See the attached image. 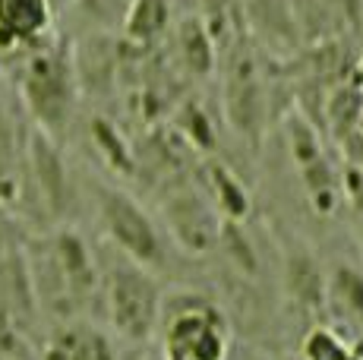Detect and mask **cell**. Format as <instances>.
<instances>
[{"instance_id":"ffe728a7","label":"cell","mask_w":363,"mask_h":360,"mask_svg":"<svg viewBox=\"0 0 363 360\" xmlns=\"http://www.w3.org/2000/svg\"><path fill=\"white\" fill-rule=\"evenodd\" d=\"M143 360H164L162 354H149V357H143Z\"/></svg>"},{"instance_id":"e0dca14e","label":"cell","mask_w":363,"mask_h":360,"mask_svg":"<svg viewBox=\"0 0 363 360\" xmlns=\"http://www.w3.org/2000/svg\"><path fill=\"white\" fill-rule=\"evenodd\" d=\"M357 140H363V101H360V111H357Z\"/></svg>"},{"instance_id":"2e32d148","label":"cell","mask_w":363,"mask_h":360,"mask_svg":"<svg viewBox=\"0 0 363 360\" xmlns=\"http://www.w3.org/2000/svg\"><path fill=\"white\" fill-rule=\"evenodd\" d=\"M234 360H294V357H281V354H265V351H256V348H243L237 351Z\"/></svg>"},{"instance_id":"8992f818","label":"cell","mask_w":363,"mask_h":360,"mask_svg":"<svg viewBox=\"0 0 363 360\" xmlns=\"http://www.w3.org/2000/svg\"><path fill=\"white\" fill-rule=\"evenodd\" d=\"M162 221L174 244L186 253H212L225 237V215L218 206L208 203V196L196 186H180L171 190L162 203Z\"/></svg>"},{"instance_id":"7a4b0ae2","label":"cell","mask_w":363,"mask_h":360,"mask_svg":"<svg viewBox=\"0 0 363 360\" xmlns=\"http://www.w3.org/2000/svg\"><path fill=\"white\" fill-rule=\"evenodd\" d=\"M19 95L41 133L57 140L73 120L76 95H79V76L67 47L45 45V41L29 47V57L19 73Z\"/></svg>"},{"instance_id":"7c38bea8","label":"cell","mask_w":363,"mask_h":360,"mask_svg":"<svg viewBox=\"0 0 363 360\" xmlns=\"http://www.w3.org/2000/svg\"><path fill=\"white\" fill-rule=\"evenodd\" d=\"M167 0H133L121 32L133 41H152L167 29Z\"/></svg>"},{"instance_id":"ac0fdd59","label":"cell","mask_w":363,"mask_h":360,"mask_svg":"<svg viewBox=\"0 0 363 360\" xmlns=\"http://www.w3.org/2000/svg\"><path fill=\"white\" fill-rule=\"evenodd\" d=\"M54 4V10H69V4H73V0H51Z\"/></svg>"},{"instance_id":"30bf717a","label":"cell","mask_w":363,"mask_h":360,"mask_svg":"<svg viewBox=\"0 0 363 360\" xmlns=\"http://www.w3.org/2000/svg\"><path fill=\"white\" fill-rule=\"evenodd\" d=\"M325 310H332L351 332L363 335V269L338 262L325 272Z\"/></svg>"},{"instance_id":"9c48e42d","label":"cell","mask_w":363,"mask_h":360,"mask_svg":"<svg viewBox=\"0 0 363 360\" xmlns=\"http://www.w3.org/2000/svg\"><path fill=\"white\" fill-rule=\"evenodd\" d=\"M45 360H121L111 335L92 322H64L51 335L45 348Z\"/></svg>"},{"instance_id":"52a82bcc","label":"cell","mask_w":363,"mask_h":360,"mask_svg":"<svg viewBox=\"0 0 363 360\" xmlns=\"http://www.w3.org/2000/svg\"><path fill=\"white\" fill-rule=\"evenodd\" d=\"M288 145H291V158L297 162V174L303 180L313 209L332 212L341 199L338 174H335L329 155H325L323 142H319L316 127L303 114H297V111L288 114Z\"/></svg>"},{"instance_id":"5bb4252c","label":"cell","mask_w":363,"mask_h":360,"mask_svg":"<svg viewBox=\"0 0 363 360\" xmlns=\"http://www.w3.org/2000/svg\"><path fill=\"white\" fill-rule=\"evenodd\" d=\"M300 360H363L351 342L329 325H313L300 344Z\"/></svg>"},{"instance_id":"3957f363","label":"cell","mask_w":363,"mask_h":360,"mask_svg":"<svg viewBox=\"0 0 363 360\" xmlns=\"http://www.w3.org/2000/svg\"><path fill=\"white\" fill-rule=\"evenodd\" d=\"M164 320V360H228L231 332L228 320L208 297H180L167 303Z\"/></svg>"},{"instance_id":"5b68a950","label":"cell","mask_w":363,"mask_h":360,"mask_svg":"<svg viewBox=\"0 0 363 360\" xmlns=\"http://www.w3.org/2000/svg\"><path fill=\"white\" fill-rule=\"evenodd\" d=\"M41 266H48L51 279L38 281V294L45 300L67 303V307L89 300V294H95L101 281V272L95 269V256L73 231H57L48 240L45 253H41Z\"/></svg>"},{"instance_id":"6da1fadb","label":"cell","mask_w":363,"mask_h":360,"mask_svg":"<svg viewBox=\"0 0 363 360\" xmlns=\"http://www.w3.org/2000/svg\"><path fill=\"white\" fill-rule=\"evenodd\" d=\"M99 291L111 329L121 338H127L133 344H145L155 335L164 313V294L152 269L117 253L101 269Z\"/></svg>"},{"instance_id":"277c9868","label":"cell","mask_w":363,"mask_h":360,"mask_svg":"<svg viewBox=\"0 0 363 360\" xmlns=\"http://www.w3.org/2000/svg\"><path fill=\"white\" fill-rule=\"evenodd\" d=\"M95 209H99L101 231L114 253L127 256L145 269H155L164 259V237L152 215L117 186H99L95 193Z\"/></svg>"},{"instance_id":"d6986e66","label":"cell","mask_w":363,"mask_h":360,"mask_svg":"<svg viewBox=\"0 0 363 360\" xmlns=\"http://www.w3.org/2000/svg\"><path fill=\"white\" fill-rule=\"evenodd\" d=\"M357 89L363 92V60H360V67H357Z\"/></svg>"},{"instance_id":"4fadbf2b","label":"cell","mask_w":363,"mask_h":360,"mask_svg":"<svg viewBox=\"0 0 363 360\" xmlns=\"http://www.w3.org/2000/svg\"><path fill=\"white\" fill-rule=\"evenodd\" d=\"M130 6H133V0H73L69 10L79 13V19L89 29L101 32V35H111V32L123 29Z\"/></svg>"},{"instance_id":"8fae6325","label":"cell","mask_w":363,"mask_h":360,"mask_svg":"<svg viewBox=\"0 0 363 360\" xmlns=\"http://www.w3.org/2000/svg\"><path fill=\"white\" fill-rule=\"evenodd\" d=\"M284 281H288L294 300H300L303 307H323L325 272H319V266L306 253H294L284 259Z\"/></svg>"},{"instance_id":"9a60e30c","label":"cell","mask_w":363,"mask_h":360,"mask_svg":"<svg viewBox=\"0 0 363 360\" xmlns=\"http://www.w3.org/2000/svg\"><path fill=\"white\" fill-rule=\"evenodd\" d=\"M345 196L354 209V221H357L360 234H363V168L360 164H351L345 171Z\"/></svg>"},{"instance_id":"ba28073f","label":"cell","mask_w":363,"mask_h":360,"mask_svg":"<svg viewBox=\"0 0 363 360\" xmlns=\"http://www.w3.org/2000/svg\"><path fill=\"white\" fill-rule=\"evenodd\" d=\"M51 0H0V47L29 51L51 35L54 26Z\"/></svg>"}]
</instances>
